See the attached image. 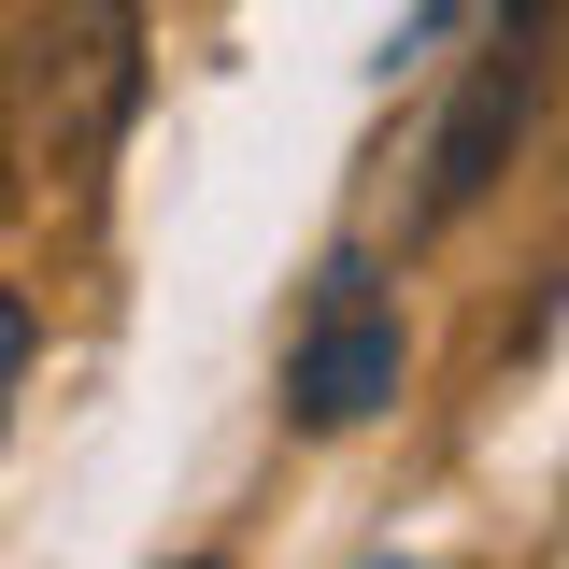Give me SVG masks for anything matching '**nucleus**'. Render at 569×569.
Segmentation results:
<instances>
[{
	"label": "nucleus",
	"mask_w": 569,
	"mask_h": 569,
	"mask_svg": "<svg viewBox=\"0 0 569 569\" xmlns=\"http://www.w3.org/2000/svg\"><path fill=\"white\" fill-rule=\"evenodd\" d=\"M29 129L58 171H100L142 114V0H43L29 14Z\"/></svg>",
	"instance_id": "f257e3e1"
},
{
	"label": "nucleus",
	"mask_w": 569,
	"mask_h": 569,
	"mask_svg": "<svg viewBox=\"0 0 569 569\" xmlns=\"http://www.w3.org/2000/svg\"><path fill=\"white\" fill-rule=\"evenodd\" d=\"M527 114H541V14H512L485 58H470V86H456V114H441V142H427V228H456V213L485 200L498 171H512V142H527Z\"/></svg>",
	"instance_id": "f03ea898"
},
{
	"label": "nucleus",
	"mask_w": 569,
	"mask_h": 569,
	"mask_svg": "<svg viewBox=\"0 0 569 569\" xmlns=\"http://www.w3.org/2000/svg\"><path fill=\"white\" fill-rule=\"evenodd\" d=\"M385 399H399V313H370V299L313 313V342H299V370H284V413L299 427H370Z\"/></svg>",
	"instance_id": "7ed1b4c3"
},
{
	"label": "nucleus",
	"mask_w": 569,
	"mask_h": 569,
	"mask_svg": "<svg viewBox=\"0 0 569 569\" xmlns=\"http://www.w3.org/2000/svg\"><path fill=\"white\" fill-rule=\"evenodd\" d=\"M29 213V142H14V100H0V228Z\"/></svg>",
	"instance_id": "20e7f679"
},
{
	"label": "nucleus",
	"mask_w": 569,
	"mask_h": 569,
	"mask_svg": "<svg viewBox=\"0 0 569 569\" xmlns=\"http://www.w3.org/2000/svg\"><path fill=\"white\" fill-rule=\"evenodd\" d=\"M14 370H29V299H0V399H14Z\"/></svg>",
	"instance_id": "39448f33"
},
{
	"label": "nucleus",
	"mask_w": 569,
	"mask_h": 569,
	"mask_svg": "<svg viewBox=\"0 0 569 569\" xmlns=\"http://www.w3.org/2000/svg\"><path fill=\"white\" fill-rule=\"evenodd\" d=\"M200 569H213V556H200Z\"/></svg>",
	"instance_id": "423d86ee"
}]
</instances>
